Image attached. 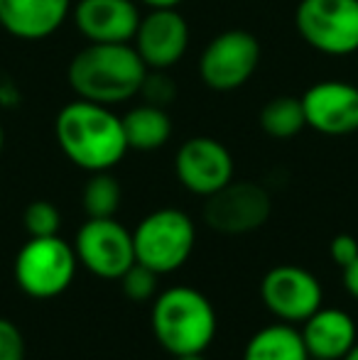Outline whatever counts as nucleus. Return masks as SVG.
<instances>
[{"mask_svg":"<svg viewBox=\"0 0 358 360\" xmlns=\"http://www.w3.org/2000/svg\"><path fill=\"white\" fill-rule=\"evenodd\" d=\"M295 30L324 57H351L358 52V0H300Z\"/></svg>","mask_w":358,"mask_h":360,"instance_id":"obj_5","label":"nucleus"},{"mask_svg":"<svg viewBox=\"0 0 358 360\" xmlns=\"http://www.w3.org/2000/svg\"><path fill=\"white\" fill-rule=\"evenodd\" d=\"M234 157L229 147L209 135H196L181 143L174 155V174L189 194L211 196L234 181Z\"/></svg>","mask_w":358,"mask_h":360,"instance_id":"obj_10","label":"nucleus"},{"mask_svg":"<svg viewBox=\"0 0 358 360\" xmlns=\"http://www.w3.org/2000/svg\"><path fill=\"white\" fill-rule=\"evenodd\" d=\"M20 101H23V96H20L15 81L0 74V108H18Z\"/></svg>","mask_w":358,"mask_h":360,"instance_id":"obj_26","label":"nucleus"},{"mask_svg":"<svg viewBox=\"0 0 358 360\" xmlns=\"http://www.w3.org/2000/svg\"><path fill=\"white\" fill-rule=\"evenodd\" d=\"M77 260L96 277L120 280L135 265L133 233L115 218H89L77 233Z\"/></svg>","mask_w":358,"mask_h":360,"instance_id":"obj_8","label":"nucleus"},{"mask_svg":"<svg viewBox=\"0 0 358 360\" xmlns=\"http://www.w3.org/2000/svg\"><path fill=\"white\" fill-rule=\"evenodd\" d=\"M341 360H358V341L354 343V348H351V351L346 353V356L341 358Z\"/></svg>","mask_w":358,"mask_h":360,"instance_id":"obj_30","label":"nucleus"},{"mask_svg":"<svg viewBox=\"0 0 358 360\" xmlns=\"http://www.w3.org/2000/svg\"><path fill=\"white\" fill-rule=\"evenodd\" d=\"M309 360H326V358H312V356H309Z\"/></svg>","mask_w":358,"mask_h":360,"instance_id":"obj_32","label":"nucleus"},{"mask_svg":"<svg viewBox=\"0 0 358 360\" xmlns=\"http://www.w3.org/2000/svg\"><path fill=\"white\" fill-rule=\"evenodd\" d=\"M77 272V250L59 236L30 238L15 257V282L34 299L67 292Z\"/></svg>","mask_w":358,"mask_h":360,"instance_id":"obj_7","label":"nucleus"},{"mask_svg":"<svg viewBox=\"0 0 358 360\" xmlns=\"http://www.w3.org/2000/svg\"><path fill=\"white\" fill-rule=\"evenodd\" d=\"M148 67L130 42H87L67 67L69 89L77 98L115 108L140 96Z\"/></svg>","mask_w":358,"mask_h":360,"instance_id":"obj_2","label":"nucleus"},{"mask_svg":"<svg viewBox=\"0 0 358 360\" xmlns=\"http://www.w3.org/2000/svg\"><path fill=\"white\" fill-rule=\"evenodd\" d=\"M263 59L260 39L250 30L231 27L206 42L196 64L199 79L216 94H231L248 84Z\"/></svg>","mask_w":358,"mask_h":360,"instance_id":"obj_4","label":"nucleus"},{"mask_svg":"<svg viewBox=\"0 0 358 360\" xmlns=\"http://www.w3.org/2000/svg\"><path fill=\"white\" fill-rule=\"evenodd\" d=\"M174 360H206L204 353H186V356H174Z\"/></svg>","mask_w":358,"mask_h":360,"instance_id":"obj_29","label":"nucleus"},{"mask_svg":"<svg viewBox=\"0 0 358 360\" xmlns=\"http://www.w3.org/2000/svg\"><path fill=\"white\" fill-rule=\"evenodd\" d=\"M344 287L354 299H358V257L344 267Z\"/></svg>","mask_w":358,"mask_h":360,"instance_id":"obj_27","label":"nucleus"},{"mask_svg":"<svg viewBox=\"0 0 358 360\" xmlns=\"http://www.w3.org/2000/svg\"><path fill=\"white\" fill-rule=\"evenodd\" d=\"M329 255H331V260H334L336 265H341V270H344L346 265H351L358 257V240L354 236H349V233H341V236H336L334 240L329 243Z\"/></svg>","mask_w":358,"mask_h":360,"instance_id":"obj_25","label":"nucleus"},{"mask_svg":"<svg viewBox=\"0 0 358 360\" xmlns=\"http://www.w3.org/2000/svg\"><path fill=\"white\" fill-rule=\"evenodd\" d=\"M177 96H179V86L172 74L165 72V69H148L143 89H140V98H143L145 103L170 108V105L177 101Z\"/></svg>","mask_w":358,"mask_h":360,"instance_id":"obj_22","label":"nucleus"},{"mask_svg":"<svg viewBox=\"0 0 358 360\" xmlns=\"http://www.w3.org/2000/svg\"><path fill=\"white\" fill-rule=\"evenodd\" d=\"M153 331L160 346L172 356L204 353L216 336V311L196 289L172 287L155 302Z\"/></svg>","mask_w":358,"mask_h":360,"instance_id":"obj_3","label":"nucleus"},{"mask_svg":"<svg viewBox=\"0 0 358 360\" xmlns=\"http://www.w3.org/2000/svg\"><path fill=\"white\" fill-rule=\"evenodd\" d=\"M140 5H145L148 10H160V8H179L184 0H138Z\"/></svg>","mask_w":358,"mask_h":360,"instance_id":"obj_28","label":"nucleus"},{"mask_svg":"<svg viewBox=\"0 0 358 360\" xmlns=\"http://www.w3.org/2000/svg\"><path fill=\"white\" fill-rule=\"evenodd\" d=\"M123 133L128 147L135 152H155L165 147L172 138V118L167 108H160L153 103H138L120 115Z\"/></svg>","mask_w":358,"mask_h":360,"instance_id":"obj_17","label":"nucleus"},{"mask_svg":"<svg viewBox=\"0 0 358 360\" xmlns=\"http://www.w3.org/2000/svg\"><path fill=\"white\" fill-rule=\"evenodd\" d=\"M272 201L258 181H229L224 189L206 196L204 221L224 236H243L263 228L270 218Z\"/></svg>","mask_w":358,"mask_h":360,"instance_id":"obj_9","label":"nucleus"},{"mask_svg":"<svg viewBox=\"0 0 358 360\" xmlns=\"http://www.w3.org/2000/svg\"><path fill=\"white\" fill-rule=\"evenodd\" d=\"M25 231L30 233V238H47L57 236L59 226H62V214L52 201L37 199L25 209L23 214Z\"/></svg>","mask_w":358,"mask_h":360,"instance_id":"obj_21","label":"nucleus"},{"mask_svg":"<svg viewBox=\"0 0 358 360\" xmlns=\"http://www.w3.org/2000/svg\"><path fill=\"white\" fill-rule=\"evenodd\" d=\"M243 360H309L302 331L290 323H275L248 341Z\"/></svg>","mask_w":358,"mask_h":360,"instance_id":"obj_18","label":"nucleus"},{"mask_svg":"<svg viewBox=\"0 0 358 360\" xmlns=\"http://www.w3.org/2000/svg\"><path fill=\"white\" fill-rule=\"evenodd\" d=\"M191 30L179 8H160L143 15L133 47L148 69H174L186 57Z\"/></svg>","mask_w":358,"mask_h":360,"instance_id":"obj_12","label":"nucleus"},{"mask_svg":"<svg viewBox=\"0 0 358 360\" xmlns=\"http://www.w3.org/2000/svg\"><path fill=\"white\" fill-rule=\"evenodd\" d=\"M54 140L62 155L84 172H110L128 155L123 120L113 108L77 98L54 118Z\"/></svg>","mask_w":358,"mask_h":360,"instance_id":"obj_1","label":"nucleus"},{"mask_svg":"<svg viewBox=\"0 0 358 360\" xmlns=\"http://www.w3.org/2000/svg\"><path fill=\"white\" fill-rule=\"evenodd\" d=\"M302 98L307 128L326 138H346L358 133V86L344 79H324L312 84Z\"/></svg>","mask_w":358,"mask_h":360,"instance_id":"obj_11","label":"nucleus"},{"mask_svg":"<svg viewBox=\"0 0 358 360\" xmlns=\"http://www.w3.org/2000/svg\"><path fill=\"white\" fill-rule=\"evenodd\" d=\"M123 201L120 181L110 172H94L82 191V204L89 218H113Z\"/></svg>","mask_w":358,"mask_h":360,"instance_id":"obj_20","label":"nucleus"},{"mask_svg":"<svg viewBox=\"0 0 358 360\" xmlns=\"http://www.w3.org/2000/svg\"><path fill=\"white\" fill-rule=\"evenodd\" d=\"M74 0H0V27L20 42H42L72 18Z\"/></svg>","mask_w":358,"mask_h":360,"instance_id":"obj_15","label":"nucleus"},{"mask_svg":"<svg viewBox=\"0 0 358 360\" xmlns=\"http://www.w3.org/2000/svg\"><path fill=\"white\" fill-rule=\"evenodd\" d=\"M263 302L270 314L285 323L307 321L317 309H321V285L305 267L280 265L263 277Z\"/></svg>","mask_w":358,"mask_h":360,"instance_id":"obj_13","label":"nucleus"},{"mask_svg":"<svg viewBox=\"0 0 358 360\" xmlns=\"http://www.w3.org/2000/svg\"><path fill=\"white\" fill-rule=\"evenodd\" d=\"M302 338L312 358L341 360L356 343V323L339 309H317L302 326Z\"/></svg>","mask_w":358,"mask_h":360,"instance_id":"obj_16","label":"nucleus"},{"mask_svg":"<svg viewBox=\"0 0 358 360\" xmlns=\"http://www.w3.org/2000/svg\"><path fill=\"white\" fill-rule=\"evenodd\" d=\"M196 243L191 218L179 209H158L148 214L133 231L135 260L158 275L174 272L186 262Z\"/></svg>","mask_w":358,"mask_h":360,"instance_id":"obj_6","label":"nucleus"},{"mask_svg":"<svg viewBox=\"0 0 358 360\" xmlns=\"http://www.w3.org/2000/svg\"><path fill=\"white\" fill-rule=\"evenodd\" d=\"M158 277H160L158 272L135 260V265L120 277V282H123V292L128 294V299H133V302H145V299L153 297L155 289H158Z\"/></svg>","mask_w":358,"mask_h":360,"instance_id":"obj_23","label":"nucleus"},{"mask_svg":"<svg viewBox=\"0 0 358 360\" xmlns=\"http://www.w3.org/2000/svg\"><path fill=\"white\" fill-rule=\"evenodd\" d=\"M260 130L272 140H292L307 128L305 108H302V98L290 94H282L270 98L268 103L260 108L258 115Z\"/></svg>","mask_w":358,"mask_h":360,"instance_id":"obj_19","label":"nucleus"},{"mask_svg":"<svg viewBox=\"0 0 358 360\" xmlns=\"http://www.w3.org/2000/svg\"><path fill=\"white\" fill-rule=\"evenodd\" d=\"M5 147V130H3V123H0V152H3Z\"/></svg>","mask_w":358,"mask_h":360,"instance_id":"obj_31","label":"nucleus"},{"mask_svg":"<svg viewBox=\"0 0 358 360\" xmlns=\"http://www.w3.org/2000/svg\"><path fill=\"white\" fill-rule=\"evenodd\" d=\"M143 20L138 0H74L72 22L87 42H133Z\"/></svg>","mask_w":358,"mask_h":360,"instance_id":"obj_14","label":"nucleus"},{"mask_svg":"<svg viewBox=\"0 0 358 360\" xmlns=\"http://www.w3.org/2000/svg\"><path fill=\"white\" fill-rule=\"evenodd\" d=\"M0 360H25V338L10 319L0 316Z\"/></svg>","mask_w":358,"mask_h":360,"instance_id":"obj_24","label":"nucleus"}]
</instances>
